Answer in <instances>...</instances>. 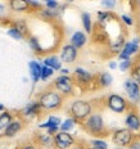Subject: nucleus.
Instances as JSON below:
<instances>
[{
	"mask_svg": "<svg viewBox=\"0 0 140 149\" xmlns=\"http://www.w3.org/2000/svg\"><path fill=\"white\" fill-rule=\"evenodd\" d=\"M81 125L88 134L95 136L96 139H102L104 136L109 135V131H108L107 126H105L103 116L100 113H98V112H93Z\"/></svg>",
	"mask_w": 140,
	"mask_h": 149,
	"instance_id": "nucleus-1",
	"label": "nucleus"
},
{
	"mask_svg": "<svg viewBox=\"0 0 140 149\" xmlns=\"http://www.w3.org/2000/svg\"><path fill=\"white\" fill-rule=\"evenodd\" d=\"M40 107H41L42 112L46 111V112H53V111H58L63 107V103H64V97H62L61 94L54 89H48L45 91H42L40 94L39 99Z\"/></svg>",
	"mask_w": 140,
	"mask_h": 149,
	"instance_id": "nucleus-2",
	"label": "nucleus"
},
{
	"mask_svg": "<svg viewBox=\"0 0 140 149\" xmlns=\"http://www.w3.org/2000/svg\"><path fill=\"white\" fill-rule=\"evenodd\" d=\"M93 109L94 107L90 100L75 99L73 102H71L70 107H68V113H70V117H72L77 123H82L93 113Z\"/></svg>",
	"mask_w": 140,
	"mask_h": 149,
	"instance_id": "nucleus-3",
	"label": "nucleus"
},
{
	"mask_svg": "<svg viewBox=\"0 0 140 149\" xmlns=\"http://www.w3.org/2000/svg\"><path fill=\"white\" fill-rule=\"evenodd\" d=\"M105 105L112 112L118 113V114H122L131 109V105H130L129 100L125 97H122L121 94H114V93L113 94H109L105 98Z\"/></svg>",
	"mask_w": 140,
	"mask_h": 149,
	"instance_id": "nucleus-4",
	"label": "nucleus"
},
{
	"mask_svg": "<svg viewBox=\"0 0 140 149\" xmlns=\"http://www.w3.org/2000/svg\"><path fill=\"white\" fill-rule=\"evenodd\" d=\"M53 88L64 98L72 97L75 94V81L71 76H62L59 74L53 82Z\"/></svg>",
	"mask_w": 140,
	"mask_h": 149,
	"instance_id": "nucleus-5",
	"label": "nucleus"
},
{
	"mask_svg": "<svg viewBox=\"0 0 140 149\" xmlns=\"http://www.w3.org/2000/svg\"><path fill=\"white\" fill-rule=\"evenodd\" d=\"M136 136L132 134L131 131L126 129V127H122V129H116L111 134V139L112 143H113L116 147L118 148H127L131 141L135 139Z\"/></svg>",
	"mask_w": 140,
	"mask_h": 149,
	"instance_id": "nucleus-6",
	"label": "nucleus"
},
{
	"mask_svg": "<svg viewBox=\"0 0 140 149\" xmlns=\"http://www.w3.org/2000/svg\"><path fill=\"white\" fill-rule=\"evenodd\" d=\"M125 127L129 131H131L138 138L140 134V113L135 109H130L125 117Z\"/></svg>",
	"mask_w": 140,
	"mask_h": 149,
	"instance_id": "nucleus-7",
	"label": "nucleus"
},
{
	"mask_svg": "<svg viewBox=\"0 0 140 149\" xmlns=\"http://www.w3.org/2000/svg\"><path fill=\"white\" fill-rule=\"evenodd\" d=\"M54 148L55 149H71L73 145H76V139L70 132L58 131L54 136Z\"/></svg>",
	"mask_w": 140,
	"mask_h": 149,
	"instance_id": "nucleus-8",
	"label": "nucleus"
},
{
	"mask_svg": "<svg viewBox=\"0 0 140 149\" xmlns=\"http://www.w3.org/2000/svg\"><path fill=\"white\" fill-rule=\"evenodd\" d=\"M91 39L95 44L103 45V46H108L111 42L109 35H108V31L105 29V26H102V24H98V23L95 26H93Z\"/></svg>",
	"mask_w": 140,
	"mask_h": 149,
	"instance_id": "nucleus-9",
	"label": "nucleus"
},
{
	"mask_svg": "<svg viewBox=\"0 0 140 149\" xmlns=\"http://www.w3.org/2000/svg\"><path fill=\"white\" fill-rule=\"evenodd\" d=\"M123 89L131 103H139L140 102V85L132 81L131 79H126L123 82Z\"/></svg>",
	"mask_w": 140,
	"mask_h": 149,
	"instance_id": "nucleus-10",
	"label": "nucleus"
},
{
	"mask_svg": "<svg viewBox=\"0 0 140 149\" xmlns=\"http://www.w3.org/2000/svg\"><path fill=\"white\" fill-rule=\"evenodd\" d=\"M77 57H79V50L73 48L71 44H64L61 48V53H59V59L62 63L66 64H72L76 62Z\"/></svg>",
	"mask_w": 140,
	"mask_h": 149,
	"instance_id": "nucleus-11",
	"label": "nucleus"
},
{
	"mask_svg": "<svg viewBox=\"0 0 140 149\" xmlns=\"http://www.w3.org/2000/svg\"><path fill=\"white\" fill-rule=\"evenodd\" d=\"M61 123H62L61 117L55 116V114H50V116L48 117V120H46L45 122L40 123V125H39V129L46 130V132H48L49 135H53V136H54V135L59 131V126H61Z\"/></svg>",
	"mask_w": 140,
	"mask_h": 149,
	"instance_id": "nucleus-12",
	"label": "nucleus"
},
{
	"mask_svg": "<svg viewBox=\"0 0 140 149\" xmlns=\"http://www.w3.org/2000/svg\"><path fill=\"white\" fill-rule=\"evenodd\" d=\"M73 81L79 82L80 85H88L95 80V76L90 71L85 70L84 67H76L73 71Z\"/></svg>",
	"mask_w": 140,
	"mask_h": 149,
	"instance_id": "nucleus-13",
	"label": "nucleus"
},
{
	"mask_svg": "<svg viewBox=\"0 0 140 149\" xmlns=\"http://www.w3.org/2000/svg\"><path fill=\"white\" fill-rule=\"evenodd\" d=\"M140 50V46L132 44L131 41H126L125 45H123V48L121 49V52L118 53L117 58L118 61H125V59H131L134 55H136Z\"/></svg>",
	"mask_w": 140,
	"mask_h": 149,
	"instance_id": "nucleus-14",
	"label": "nucleus"
},
{
	"mask_svg": "<svg viewBox=\"0 0 140 149\" xmlns=\"http://www.w3.org/2000/svg\"><path fill=\"white\" fill-rule=\"evenodd\" d=\"M22 129H23V121L20 120V118H14L7 126V129L3 131V138H7V139L14 138Z\"/></svg>",
	"mask_w": 140,
	"mask_h": 149,
	"instance_id": "nucleus-15",
	"label": "nucleus"
},
{
	"mask_svg": "<svg viewBox=\"0 0 140 149\" xmlns=\"http://www.w3.org/2000/svg\"><path fill=\"white\" fill-rule=\"evenodd\" d=\"M41 107H40L39 102L37 100H33V102H30L29 104H26V107L22 109V116L24 118H35V117L40 116L41 114Z\"/></svg>",
	"mask_w": 140,
	"mask_h": 149,
	"instance_id": "nucleus-16",
	"label": "nucleus"
},
{
	"mask_svg": "<svg viewBox=\"0 0 140 149\" xmlns=\"http://www.w3.org/2000/svg\"><path fill=\"white\" fill-rule=\"evenodd\" d=\"M70 44L73 48H76L77 50H80L88 44V35L84 31H75L70 39Z\"/></svg>",
	"mask_w": 140,
	"mask_h": 149,
	"instance_id": "nucleus-17",
	"label": "nucleus"
},
{
	"mask_svg": "<svg viewBox=\"0 0 140 149\" xmlns=\"http://www.w3.org/2000/svg\"><path fill=\"white\" fill-rule=\"evenodd\" d=\"M125 42H126V33L125 32L120 33L114 40H111L109 45H108V49H109L111 54L112 55H118V53H120L121 49L123 48Z\"/></svg>",
	"mask_w": 140,
	"mask_h": 149,
	"instance_id": "nucleus-18",
	"label": "nucleus"
},
{
	"mask_svg": "<svg viewBox=\"0 0 140 149\" xmlns=\"http://www.w3.org/2000/svg\"><path fill=\"white\" fill-rule=\"evenodd\" d=\"M7 5L9 10L14 12V13H26V12L31 10L27 0H10Z\"/></svg>",
	"mask_w": 140,
	"mask_h": 149,
	"instance_id": "nucleus-19",
	"label": "nucleus"
},
{
	"mask_svg": "<svg viewBox=\"0 0 140 149\" xmlns=\"http://www.w3.org/2000/svg\"><path fill=\"white\" fill-rule=\"evenodd\" d=\"M42 66L52 68L54 72L55 71L59 72V70L62 68V62L59 59V57L52 54V55H46V57H44V59H42Z\"/></svg>",
	"mask_w": 140,
	"mask_h": 149,
	"instance_id": "nucleus-20",
	"label": "nucleus"
},
{
	"mask_svg": "<svg viewBox=\"0 0 140 149\" xmlns=\"http://www.w3.org/2000/svg\"><path fill=\"white\" fill-rule=\"evenodd\" d=\"M41 64L37 61H30L29 62V70H30V76L32 79L33 84H37L40 81V74H41Z\"/></svg>",
	"mask_w": 140,
	"mask_h": 149,
	"instance_id": "nucleus-21",
	"label": "nucleus"
},
{
	"mask_svg": "<svg viewBox=\"0 0 140 149\" xmlns=\"http://www.w3.org/2000/svg\"><path fill=\"white\" fill-rule=\"evenodd\" d=\"M37 144L45 149L54 148V138H53V135H49L48 132L39 134L37 135Z\"/></svg>",
	"mask_w": 140,
	"mask_h": 149,
	"instance_id": "nucleus-22",
	"label": "nucleus"
},
{
	"mask_svg": "<svg viewBox=\"0 0 140 149\" xmlns=\"http://www.w3.org/2000/svg\"><path fill=\"white\" fill-rule=\"evenodd\" d=\"M113 82V76L109 72H102L96 76V84L100 88H109Z\"/></svg>",
	"mask_w": 140,
	"mask_h": 149,
	"instance_id": "nucleus-23",
	"label": "nucleus"
},
{
	"mask_svg": "<svg viewBox=\"0 0 140 149\" xmlns=\"http://www.w3.org/2000/svg\"><path fill=\"white\" fill-rule=\"evenodd\" d=\"M96 17H98V24H102V26H105L107 23H109L113 18H116L113 12L109 10H99L96 12Z\"/></svg>",
	"mask_w": 140,
	"mask_h": 149,
	"instance_id": "nucleus-24",
	"label": "nucleus"
},
{
	"mask_svg": "<svg viewBox=\"0 0 140 149\" xmlns=\"http://www.w3.org/2000/svg\"><path fill=\"white\" fill-rule=\"evenodd\" d=\"M81 23L84 27V31L88 35H91L93 32V19H91V14L88 12H82L81 13Z\"/></svg>",
	"mask_w": 140,
	"mask_h": 149,
	"instance_id": "nucleus-25",
	"label": "nucleus"
},
{
	"mask_svg": "<svg viewBox=\"0 0 140 149\" xmlns=\"http://www.w3.org/2000/svg\"><path fill=\"white\" fill-rule=\"evenodd\" d=\"M27 42H29L31 50L35 53V54H42V53H44V49H42V46H41L39 39H37L36 36L29 35V36H27Z\"/></svg>",
	"mask_w": 140,
	"mask_h": 149,
	"instance_id": "nucleus-26",
	"label": "nucleus"
},
{
	"mask_svg": "<svg viewBox=\"0 0 140 149\" xmlns=\"http://www.w3.org/2000/svg\"><path fill=\"white\" fill-rule=\"evenodd\" d=\"M13 120H14V116L12 112H9V111L1 112V113H0V131H4V130L7 129V126Z\"/></svg>",
	"mask_w": 140,
	"mask_h": 149,
	"instance_id": "nucleus-27",
	"label": "nucleus"
},
{
	"mask_svg": "<svg viewBox=\"0 0 140 149\" xmlns=\"http://www.w3.org/2000/svg\"><path fill=\"white\" fill-rule=\"evenodd\" d=\"M76 121H75L72 117H68L63 121V122L61 123V126H59V131H63V132H70L71 130L73 129L75 126H76Z\"/></svg>",
	"mask_w": 140,
	"mask_h": 149,
	"instance_id": "nucleus-28",
	"label": "nucleus"
},
{
	"mask_svg": "<svg viewBox=\"0 0 140 149\" xmlns=\"http://www.w3.org/2000/svg\"><path fill=\"white\" fill-rule=\"evenodd\" d=\"M13 27H15L20 32H22L24 37L29 35V26H27L26 19H14L13 22Z\"/></svg>",
	"mask_w": 140,
	"mask_h": 149,
	"instance_id": "nucleus-29",
	"label": "nucleus"
},
{
	"mask_svg": "<svg viewBox=\"0 0 140 149\" xmlns=\"http://www.w3.org/2000/svg\"><path fill=\"white\" fill-rule=\"evenodd\" d=\"M130 79L140 85V64L138 62H135L134 66L131 67V70H130Z\"/></svg>",
	"mask_w": 140,
	"mask_h": 149,
	"instance_id": "nucleus-30",
	"label": "nucleus"
},
{
	"mask_svg": "<svg viewBox=\"0 0 140 149\" xmlns=\"http://www.w3.org/2000/svg\"><path fill=\"white\" fill-rule=\"evenodd\" d=\"M39 14L41 15L44 19L46 21H50V19H54V18L58 17L59 14V10H50V9H46V8H42L41 10L39 12Z\"/></svg>",
	"mask_w": 140,
	"mask_h": 149,
	"instance_id": "nucleus-31",
	"label": "nucleus"
},
{
	"mask_svg": "<svg viewBox=\"0 0 140 149\" xmlns=\"http://www.w3.org/2000/svg\"><path fill=\"white\" fill-rule=\"evenodd\" d=\"M90 148H93V149H109L107 141L103 140V139H96V138H94L93 140H90Z\"/></svg>",
	"mask_w": 140,
	"mask_h": 149,
	"instance_id": "nucleus-32",
	"label": "nucleus"
},
{
	"mask_svg": "<svg viewBox=\"0 0 140 149\" xmlns=\"http://www.w3.org/2000/svg\"><path fill=\"white\" fill-rule=\"evenodd\" d=\"M134 63H135V62L132 61V58H131V59L121 61V62H118V70H120L121 72H127V71L131 70V67L134 66Z\"/></svg>",
	"mask_w": 140,
	"mask_h": 149,
	"instance_id": "nucleus-33",
	"label": "nucleus"
},
{
	"mask_svg": "<svg viewBox=\"0 0 140 149\" xmlns=\"http://www.w3.org/2000/svg\"><path fill=\"white\" fill-rule=\"evenodd\" d=\"M54 73H55V72L52 70V68L42 66V67H41V74H40V80H41V81H48L50 77L54 76Z\"/></svg>",
	"mask_w": 140,
	"mask_h": 149,
	"instance_id": "nucleus-34",
	"label": "nucleus"
},
{
	"mask_svg": "<svg viewBox=\"0 0 140 149\" xmlns=\"http://www.w3.org/2000/svg\"><path fill=\"white\" fill-rule=\"evenodd\" d=\"M7 33H8V36H10L12 39H14V40H23L24 39V35L22 32H20L15 27H9L8 31H7Z\"/></svg>",
	"mask_w": 140,
	"mask_h": 149,
	"instance_id": "nucleus-35",
	"label": "nucleus"
},
{
	"mask_svg": "<svg viewBox=\"0 0 140 149\" xmlns=\"http://www.w3.org/2000/svg\"><path fill=\"white\" fill-rule=\"evenodd\" d=\"M120 19H121V22L125 24V26H127V27H131V26H134V23H135L134 18L131 17V15H129V14H122L120 17Z\"/></svg>",
	"mask_w": 140,
	"mask_h": 149,
	"instance_id": "nucleus-36",
	"label": "nucleus"
},
{
	"mask_svg": "<svg viewBox=\"0 0 140 149\" xmlns=\"http://www.w3.org/2000/svg\"><path fill=\"white\" fill-rule=\"evenodd\" d=\"M44 7L46 9H50V10H59L61 4L58 1H55V0H48V1L44 3Z\"/></svg>",
	"mask_w": 140,
	"mask_h": 149,
	"instance_id": "nucleus-37",
	"label": "nucleus"
},
{
	"mask_svg": "<svg viewBox=\"0 0 140 149\" xmlns=\"http://www.w3.org/2000/svg\"><path fill=\"white\" fill-rule=\"evenodd\" d=\"M102 5H103V7L107 9V10L112 12V9L116 8L117 3L114 1V0H103V1H102Z\"/></svg>",
	"mask_w": 140,
	"mask_h": 149,
	"instance_id": "nucleus-38",
	"label": "nucleus"
},
{
	"mask_svg": "<svg viewBox=\"0 0 140 149\" xmlns=\"http://www.w3.org/2000/svg\"><path fill=\"white\" fill-rule=\"evenodd\" d=\"M8 12H9L8 5L4 4V3H0V21H3L4 18H7Z\"/></svg>",
	"mask_w": 140,
	"mask_h": 149,
	"instance_id": "nucleus-39",
	"label": "nucleus"
},
{
	"mask_svg": "<svg viewBox=\"0 0 140 149\" xmlns=\"http://www.w3.org/2000/svg\"><path fill=\"white\" fill-rule=\"evenodd\" d=\"M127 149H140V139L135 138L134 140L131 141V144L127 147Z\"/></svg>",
	"mask_w": 140,
	"mask_h": 149,
	"instance_id": "nucleus-40",
	"label": "nucleus"
},
{
	"mask_svg": "<svg viewBox=\"0 0 140 149\" xmlns=\"http://www.w3.org/2000/svg\"><path fill=\"white\" fill-rule=\"evenodd\" d=\"M59 73H61L62 76H70L71 70H70V68H66V67H62L61 70H59Z\"/></svg>",
	"mask_w": 140,
	"mask_h": 149,
	"instance_id": "nucleus-41",
	"label": "nucleus"
},
{
	"mask_svg": "<svg viewBox=\"0 0 140 149\" xmlns=\"http://www.w3.org/2000/svg\"><path fill=\"white\" fill-rule=\"evenodd\" d=\"M21 149H37V147L32 143H29V144H24L21 147Z\"/></svg>",
	"mask_w": 140,
	"mask_h": 149,
	"instance_id": "nucleus-42",
	"label": "nucleus"
},
{
	"mask_svg": "<svg viewBox=\"0 0 140 149\" xmlns=\"http://www.w3.org/2000/svg\"><path fill=\"white\" fill-rule=\"evenodd\" d=\"M108 67H109V70H117L118 62H109V63H108Z\"/></svg>",
	"mask_w": 140,
	"mask_h": 149,
	"instance_id": "nucleus-43",
	"label": "nucleus"
},
{
	"mask_svg": "<svg viewBox=\"0 0 140 149\" xmlns=\"http://www.w3.org/2000/svg\"><path fill=\"white\" fill-rule=\"evenodd\" d=\"M71 149H88V148H86L85 145H73Z\"/></svg>",
	"mask_w": 140,
	"mask_h": 149,
	"instance_id": "nucleus-44",
	"label": "nucleus"
},
{
	"mask_svg": "<svg viewBox=\"0 0 140 149\" xmlns=\"http://www.w3.org/2000/svg\"><path fill=\"white\" fill-rule=\"evenodd\" d=\"M4 111H5V107L1 103H0V113H1V112H4Z\"/></svg>",
	"mask_w": 140,
	"mask_h": 149,
	"instance_id": "nucleus-45",
	"label": "nucleus"
},
{
	"mask_svg": "<svg viewBox=\"0 0 140 149\" xmlns=\"http://www.w3.org/2000/svg\"><path fill=\"white\" fill-rule=\"evenodd\" d=\"M138 31H139V33H140V15L138 17Z\"/></svg>",
	"mask_w": 140,
	"mask_h": 149,
	"instance_id": "nucleus-46",
	"label": "nucleus"
},
{
	"mask_svg": "<svg viewBox=\"0 0 140 149\" xmlns=\"http://www.w3.org/2000/svg\"><path fill=\"white\" fill-rule=\"evenodd\" d=\"M114 149H125V148H118V147H116V148H114Z\"/></svg>",
	"mask_w": 140,
	"mask_h": 149,
	"instance_id": "nucleus-47",
	"label": "nucleus"
},
{
	"mask_svg": "<svg viewBox=\"0 0 140 149\" xmlns=\"http://www.w3.org/2000/svg\"><path fill=\"white\" fill-rule=\"evenodd\" d=\"M138 54H139V59H140V50H139V53H138Z\"/></svg>",
	"mask_w": 140,
	"mask_h": 149,
	"instance_id": "nucleus-48",
	"label": "nucleus"
},
{
	"mask_svg": "<svg viewBox=\"0 0 140 149\" xmlns=\"http://www.w3.org/2000/svg\"><path fill=\"white\" fill-rule=\"evenodd\" d=\"M138 139H140V134H139V136H138Z\"/></svg>",
	"mask_w": 140,
	"mask_h": 149,
	"instance_id": "nucleus-49",
	"label": "nucleus"
},
{
	"mask_svg": "<svg viewBox=\"0 0 140 149\" xmlns=\"http://www.w3.org/2000/svg\"><path fill=\"white\" fill-rule=\"evenodd\" d=\"M89 149H93V148H89Z\"/></svg>",
	"mask_w": 140,
	"mask_h": 149,
	"instance_id": "nucleus-50",
	"label": "nucleus"
},
{
	"mask_svg": "<svg viewBox=\"0 0 140 149\" xmlns=\"http://www.w3.org/2000/svg\"><path fill=\"white\" fill-rule=\"evenodd\" d=\"M0 149H1V148H0Z\"/></svg>",
	"mask_w": 140,
	"mask_h": 149,
	"instance_id": "nucleus-51",
	"label": "nucleus"
},
{
	"mask_svg": "<svg viewBox=\"0 0 140 149\" xmlns=\"http://www.w3.org/2000/svg\"><path fill=\"white\" fill-rule=\"evenodd\" d=\"M139 103H140V102H139Z\"/></svg>",
	"mask_w": 140,
	"mask_h": 149,
	"instance_id": "nucleus-52",
	"label": "nucleus"
}]
</instances>
